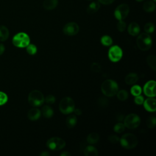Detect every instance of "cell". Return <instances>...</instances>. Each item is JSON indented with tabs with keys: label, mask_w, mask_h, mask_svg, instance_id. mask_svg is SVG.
<instances>
[{
	"label": "cell",
	"mask_w": 156,
	"mask_h": 156,
	"mask_svg": "<svg viewBox=\"0 0 156 156\" xmlns=\"http://www.w3.org/2000/svg\"><path fill=\"white\" fill-rule=\"evenodd\" d=\"M143 91L147 97H155V81L151 80L147 82L143 87Z\"/></svg>",
	"instance_id": "cell-12"
},
{
	"label": "cell",
	"mask_w": 156,
	"mask_h": 156,
	"mask_svg": "<svg viewBox=\"0 0 156 156\" xmlns=\"http://www.w3.org/2000/svg\"><path fill=\"white\" fill-rule=\"evenodd\" d=\"M124 116H123L122 115H118V117H117V119H118L119 121H121L124 120Z\"/></svg>",
	"instance_id": "cell-45"
},
{
	"label": "cell",
	"mask_w": 156,
	"mask_h": 156,
	"mask_svg": "<svg viewBox=\"0 0 156 156\" xmlns=\"http://www.w3.org/2000/svg\"><path fill=\"white\" fill-rule=\"evenodd\" d=\"M146 62L149 67L154 71L156 70V57L154 55H149L146 58Z\"/></svg>",
	"instance_id": "cell-23"
},
{
	"label": "cell",
	"mask_w": 156,
	"mask_h": 156,
	"mask_svg": "<svg viewBox=\"0 0 156 156\" xmlns=\"http://www.w3.org/2000/svg\"><path fill=\"white\" fill-rule=\"evenodd\" d=\"M144 108L149 112H154L156 110V100L154 97H149L143 102Z\"/></svg>",
	"instance_id": "cell-13"
},
{
	"label": "cell",
	"mask_w": 156,
	"mask_h": 156,
	"mask_svg": "<svg viewBox=\"0 0 156 156\" xmlns=\"http://www.w3.org/2000/svg\"><path fill=\"white\" fill-rule=\"evenodd\" d=\"M7 100H8L7 95L5 93L2 91H0V105L5 104L7 102Z\"/></svg>",
	"instance_id": "cell-35"
},
{
	"label": "cell",
	"mask_w": 156,
	"mask_h": 156,
	"mask_svg": "<svg viewBox=\"0 0 156 156\" xmlns=\"http://www.w3.org/2000/svg\"><path fill=\"white\" fill-rule=\"evenodd\" d=\"M43 115L46 118H51L54 115V111L51 107L49 105H44L41 108V112Z\"/></svg>",
	"instance_id": "cell-19"
},
{
	"label": "cell",
	"mask_w": 156,
	"mask_h": 156,
	"mask_svg": "<svg viewBox=\"0 0 156 156\" xmlns=\"http://www.w3.org/2000/svg\"><path fill=\"white\" fill-rule=\"evenodd\" d=\"M61 113L67 115L72 113L75 108V104L73 99L70 97H65L62 99L58 105Z\"/></svg>",
	"instance_id": "cell-4"
},
{
	"label": "cell",
	"mask_w": 156,
	"mask_h": 156,
	"mask_svg": "<svg viewBox=\"0 0 156 156\" xmlns=\"http://www.w3.org/2000/svg\"><path fill=\"white\" fill-rule=\"evenodd\" d=\"M116 94H117L118 99L120 101H122L126 100L128 98V96H129L127 91L126 90H121L119 91H118Z\"/></svg>",
	"instance_id": "cell-27"
},
{
	"label": "cell",
	"mask_w": 156,
	"mask_h": 156,
	"mask_svg": "<svg viewBox=\"0 0 156 156\" xmlns=\"http://www.w3.org/2000/svg\"><path fill=\"white\" fill-rule=\"evenodd\" d=\"M144 98L143 96H141V95H138V96H135V98H134V102L136 104H138V105H141V104H143V102H144Z\"/></svg>",
	"instance_id": "cell-39"
},
{
	"label": "cell",
	"mask_w": 156,
	"mask_h": 156,
	"mask_svg": "<svg viewBox=\"0 0 156 156\" xmlns=\"http://www.w3.org/2000/svg\"><path fill=\"white\" fill-rule=\"evenodd\" d=\"M41 116V111L38 108H32L27 113V117L31 121H35L40 118Z\"/></svg>",
	"instance_id": "cell-14"
},
{
	"label": "cell",
	"mask_w": 156,
	"mask_h": 156,
	"mask_svg": "<svg viewBox=\"0 0 156 156\" xmlns=\"http://www.w3.org/2000/svg\"><path fill=\"white\" fill-rule=\"evenodd\" d=\"M44 101L49 104H52L55 102V98L52 94H49L44 98Z\"/></svg>",
	"instance_id": "cell-37"
},
{
	"label": "cell",
	"mask_w": 156,
	"mask_h": 156,
	"mask_svg": "<svg viewBox=\"0 0 156 156\" xmlns=\"http://www.w3.org/2000/svg\"><path fill=\"white\" fill-rule=\"evenodd\" d=\"M136 1L138 2H141V1H143L144 0H136Z\"/></svg>",
	"instance_id": "cell-46"
},
{
	"label": "cell",
	"mask_w": 156,
	"mask_h": 156,
	"mask_svg": "<svg viewBox=\"0 0 156 156\" xmlns=\"http://www.w3.org/2000/svg\"><path fill=\"white\" fill-rule=\"evenodd\" d=\"M9 36V31L8 29L3 25L0 26V41H5Z\"/></svg>",
	"instance_id": "cell-20"
},
{
	"label": "cell",
	"mask_w": 156,
	"mask_h": 156,
	"mask_svg": "<svg viewBox=\"0 0 156 156\" xmlns=\"http://www.w3.org/2000/svg\"><path fill=\"white\" fill-rule=\"evenodd\" d=\"M155 1H156V0H153V1H154V2H155Z\"/></svg>",
	"instance_id": "cell-47"
},
{
	"label": "cell",
	"mask_w": 156,
	"mask_h": 156,
	"mask_svg": "<svg viewBox=\"0 0 156 156\" xmlns=\"http://www.w3.org/2000/svg\"><path fill=\"white\" fill-rule=\"evenodd\" d=\"M129 13V7L126 4L119 5L114 12V15L118 20H123L125 19Z\"/></svg>",
	"instance_id": "cell-10"
},
{
	"label": "cell",
	"mask_w": 156,
	"mask_h": 156,
	"mask_svg": "<svg viewBox=\"0 0 156 156\" xmlns=\"http://www.w3.org/2000/svg\"><path fill=\"white\" fill-rule=\"evenodd\" d=\"M4 51H5V47L4 44H0V55H1L4 53Z\"/></svg>",
	"instance_id": "cell-41"
},
{
	"label": "cell",
	"mask_w": 156,
	"mask_h": 156,
	"mask_svg": "<svg viewBox=\"0 0 156 156\" xmlns=\"http://www.w3.org/2000/svg\"><path fill=\"white\" fill-rule=\"evenodd\" d=\"M99 140V134L96 132H91L90 133L87 138V141L91 144H95L97 142H98Z\"/></svg>",
	"instance_id": "cell-22"
},
{
	"label": "cell",
	"mask_w": 156,
	"mask_h": 156,
	"mask_svg": "<svg viewBox=\"0 0 156 156\" xmlns=\"http://www.w3.org/2000/svg\"><path fill=\"white\" fill-rule=\"evenodd\" d=\"M44 101V98L43 93L39 90H33L30 91L28 96V102L33 107H38L41 105Z\"/></svg>",
	"instance_id": "cell-5"
},
{
	"label": "cell",
	"mask_w": 156,
	"mask_h": 156,
	"mask_svg": "<svg viewBox=\"0 0 156 156\" xmlns=\"http://www.w3.org/2000/svg\"><path fill=\"white\" fill-rule=\"evenodd\" d=\"M100 7V4L99 2L94 1L89 4V5L87 7V13L89 14H93L96 12Z\"/></svg>",
	"instance_id": "cell-21"
},
{
	"label": "cell",
	"mask_w": 156,
	"mask_h": 156,
	"mask_svg": "<svg viewBox=\"0 0 156 156\" xmlns=\"http://www.w3.org/2000/svg\"><path fill=\"white\" fill-rule=\"evenodd\" d=\"M127 30L129 34L132 36L138 35L140 32V28L139 25L135 22L131 23L127 28Z\"/></svg>",
	"instance_id": "cell-15"
},
{
	"label": "cell",
	"mask_w": 156,
	"mask_h": 156,
	"mask_svg": "<svg viewBox=\"0 0 156 156\" xmlns=\"http://www.w3.org/2000/svg\"><path fill=\"white\" fill-rule=\"evenodd\" d=\"M101 43L102 45L109 46L113 43L112 38L108 35H104L101 38Z\"/></svg>",
	"instance_id": "cell-26"
},
{
	"label": "cell",
	"mask_w": 156,
	"mask_h": 156,
	"mask_svg": "<svg viewBox=\"0 0 156 156\" xmlns=\"http://www.w3.org/2000/svg\"><path fill=\"white\" fill-rule=\"evenodd\" d=\"M73 112H74V113H75L76 115H80L82 114V111H81V110L79 109V108H76V109L74 108V110Z\"/></svg>",
	"instance_id": "cell-42"
},
{
	"label": "cell",
	"mask_w": 156,
	"mask_h": 156,
	"mask_svg": "<svg viewBox=\"0 0 156 156\" xmlns=\"http://www.w3.org/2000/svg\"><path fill=\"white\" fill-rule=\"evenodd\" d=\"M117 29L119 32H123L124 31V30L126 29V24L124 21H123L122 20H120L119 21V22L117 23L116 25Z\"/></svg>",
	"instance_id": "cell-36"
},
{
	"label": "cell",
	"mask_w": 156,
	"mask_h": 156,
	"mask_svg": "<svg viewBox=\"0 0 156 156\" xmlns=\"http://www.w3.org/2000/svg\"><path fill=\"white\" fill-rule=\"evenodd\" d=\"M137 47L141 51H147L152 46V40L151 36L147 33L140 34L136 40Z\"/></svg>",
	"instance_id": "cell-3"
},
{
	"label": "cell",
	"mask_w": 156,
	"mask_h": 156,
	"mask_svg": "<svg viewBox=\"0 0 156 156\" xmlns=\"http://www.w3.org/2000/svg\"><path fill=\"white\" fill-rule=\"evenodd\" d=\"M60 156H70L71 154L68 151H63L60 154Z\"/></svg>",
	"instance_id": "cell-43"
},
{
	"label": "cell",
	"mask_w": 156,
	"mask_h": 156,
	"mask_svg": "<svg viewBox=\"0 0 156 156\" xmlns=\"http://www.w3.org/2000/svg\"><path fill=\"white\" fill-rule=\"evenodd\" d=\"M83 154L85 156H97L98 155V152L95 147L89 145L84 149Z\"/></svg>",
	"instance_id": "cell-17"
},
{
	"label": "cell",
	"mask_w": 156,
	"mask_h": 156,
	"mask_svg": "<svg viewBox=\"0 0 156 156\" xmlns=\"http://www.w3.org/2000/svg\"><path fill=\"white\" fill-rule=\"evenodd\" d=\"M26 51L27 52L30 54V55H34L36 54L37 51V48L36 47L35 45H34V44H29L27 46H26Z\"/></svg>",
	"instance_id": "cell-31"
},
{
	"label": "cell",
	"mask_w": 156,
	"mask_h": 156,
	"mask_svg": "<svg viewBox=\"0 0 156 156\" xmlns=\"http://www.w3.org/2000/svg\"><path fill=\"white\" fill-rule=\"evenodd\" d=\"M118 85L113 80L107 79L101 85V91L106 97H112L116 94Z\"/></svg>",
	"instance_id": "cell-1"
},
{
	"label": "cell",
	"mask_w": 156,
	"mask_h": 156,
	"mask_svg": "<svg viewBox=\"0 0 156 156\" xmlns=\"http://www.w3.org/2000/svg\"><path fill=\"white\" fill-rule=\"evenodd\" d=\"M143 8L146 12H152L155 9V4L154 2L147 1L143 4Z\"/></svg>",
	"instance_id": "cell-25"
},
{
	"label": "cell",
	"mask_w": 156,
	"mask_h": 156,
	"mask_svg": "<svg viewBox=\"0 0 156 156\" xmlns=\"http://www.w3.org/2000/svg\"><path fill=\"white\" fill-rule=\"evenodd\" d=\"M58 5V0H44L43 7L48 10L55 9Z\"/></svg>",
	"instance_id": "cell-18"
},
{
	"label": "cell",
	"mask_w": 156,
	"mask_h": 156,
	"mask_svg": "<svg viewBox=\"0 0 156 156\" xmlns=\"http://www.w3.org/2000/svg\"><path fill=\"white\" fill-rule=\"evenodd\" d=\"M12 43L18 48H25L30 43V38L27 34L19 32L13 37Z\"/></svg>",
	"instance_id": "cell-6"
},
{
	"label": "cell",
	"mask_w": 156,
	"mask_h": 156,
	"mask_svg": "<svg viewBox=\"0 0 156 156\" xmlns=\"http://www.w3.org/2000/svg\"><path fill=\"white\" fill-rule=\"evenodd\" d=\"M108 140L112 143H113V144H115V143H117L119 141V138L118 136L116 135H109L108 136Z\"/></svg>",
	"instance_id": "cell-38"
},
{
	"label": "cell",
	"mask_w": 156,
	"mask_h": 156,
	"mask_svg": "<svg viewBox=\"0 0 156 156\" xmlns=\"http://www.w3.org/2000/svg\"><path fill=\"white\" fill-rule=\"evenodd\" d=\"M155 26L154 24L152 23H147L144 25V30L146 33L147 34H151L152 33L154 30Z\"/></svg>",
	"instance_id": "cell-32"
},
{
	"label": "cell",
	"mask_w": 156,
	"mask_h": 156,
	"mask_svg": "<svg viewBox=\"0 0 156 156\" xmlns=\"http://www.w3.org/2000/svg\"><path fill=\"white\" fill-rule=\"evenodd\" d=\"M141 92H142V89H141V87L138 85H135L132 86L130 89V93L134 96L140 95Z\"/></svg>",
	"instance_id": "cell-28"
},
{
	"label": "cell",
	"mask_w": 156,
	"mask_h": 156,
	"mask_svg": "<svg viewBox=\"0 0 156 156\" xmlns=\"http://www.w3.org/2000/svg\"><path fill=\"white\" fill-rule=\"evenodd\" d=\"M65 141L59 137L50 138L46 142L47 147L52 151H58L65 146Z\"/></svg>",
	"instance_id": "cell-8"
},
{
	"label": "cell",
	"mask_w": 156,
	"mask_h": 156,
	"mask_svg": "<svg viewBox=\"0 0 156 156\" xmlns=\"http://www.w3.org/2000/svg\"><path fill=\"white\" fill-rule=\"evenodd\" d=\"M125 126L123 123L119 122L116 123L113 127V130L116 133H121L125 130Z\"/></svg>",
	"instance_id": "cell-29"
},
{
	"label": "cell",
	"mask_w": 156,
	"mask_h": 156,
	"mask_svg": "<svg viewBox=\"0 0 156 156\" xmlns=\"http://www.w3.org/2000/svg\"><path fill=\"white\" fill-rule=\"evenodd\" d=\"M108 56L112 62H117L122 57V51L119 46L117 45L113 46L108 50Z\"/></svg>",
	"instance_id": "cell-9"
},
{
	"label": "cell",
	"mask_w": 156,
	"mask_h": 156,
	"mask_svg": "<svg viewBox=\"0 0 156 156\" xmlns=\"http://www.w3.org/2000/svg\"><path fill=\"white\" fill-rule=\"evenodd\" d=\"M115 0H98V1L104 5H108L113 2Z\"/></svg>",
	"instance_id": "cell-40"
},
{
	"label": "cell",
	"mask_w": 156,
	"mask_h": 156,
	"mask_svg": "<svg viewBox=\"0 0 156 156\" xmlns=\"http://www.w3.org/2000/svg\"><path fill=\"white\" fill-rule=\"evenodd\" d=\"M119 142L122 147L131 149L135 147L138 144V139L133 133H127L124 134L119 139Z\"/></svg>",
	"instance_id": "cell-2"
},
{
	"label": "cell",
	"mask_w": 156,
	"mask_h": 156,
	"mask_svg": "<svg viewBox=\"0 0 156 156\" xmlns=\"http://www.w3.org/2000/svg\"><path fill=\"white\" fill-rule=\"evenodd\" d=\"M77 121V119L75 115H70L66 119V125L68 127L72 128L76 126Z\"/></svg>",
	"instance_id": "cell-24"
},
{
	"label": "cell",
	"mask_w": 156,
	"mask_h": 156,
	"mask_svg": "<svg viewBox=\"0 0 156 156\" xmlns=\"http://www.w3.org/2000/svg\"><path fill=\"white\" fill-rule=\"evenodd\" d=\"M124 124L126 127L133 129L139 126L140 124V118L135 113H130L124 118Z\"/></svg>",
	"instance_id": "cell-7"
},
{
	"label": "cell",
	"mask_w": 156,
	"mask_h": 156,
	"mask_svg": "<svg viewBox=\"0 0 156 156\" xmlns=\"http://www.w3.org/2000/svg\"><path fill=\"white\" fill-rule=\"evenodd\" d=\"M79 27L78 24L74 22H70L66 24L63 28V33L69 36L76 35L79 32Z\"/></svg>",
	"instance_id": "cell-11"
},
{
	"label": "cell",
	"mask_w": 156,
	"mask_h": 156,
	"mask_svg": "<svg viewBox=\"0 0 156 156\" xmlns=\"http://www.w3.org/2000/svg\"><path fill=\"white\" fill-rule=\"evenodd\" d=\"M156 124V119L154 116H149L146 120V125L149 128H154Z\"/></svg>",
	"instance_id": "cell-30"
},
{
	"label": "cell",
	"mask_w": 156,
	"mask_h": 156,
	"mask_svg": "<svg viewBox=\"0 0 156 156\" xmlns=\"http://www.w3.org/2000/svg\"><path fill=\"white\" fill-rule=\"evenodd\" d=\"M88 1H90V0H88Z\"/></svg>",
	"instance_id": "cell-48"
},
{
	"label": "cell",
	"mask_w": 156,
	"mask_h": 156,
	"mask_svg": "<svg viewBox=\"0 0 156 156\" xmlns=\"http://www.w3.org/2000/svg\"><path fill=\"white\" fill-rule=\"evenodd\" d=\"M108 101L105 97H100L98 99V104L101 107H105L108 105Z\"/></svg>",
	"instance_id": "cell-33"
},
{
	"label": "cell",
	"mask_w": 156,
	"mask_h": 156,
	"mask_svg": "<svg viewBox=\"0 0 156 156\" xmlns=\"http://www.w3.org/2000/svg\"><path fill=\"white\" fill-rule=\"evenodd\" d=\"M40 155L41 156H48L50 155V154L48 151H43Z\"/></svg>",
	"instance_id": "cell-44"
},
{
	"label": "cell",
	"mask_w": 156,
	"mask_h": 156,
	"mask_svg": "<svg viewBox=\"0 0 156 156\" xmlns=\"http://www.w3.org/2000/svg\"><path fill=\"white\" fill-rule=\"evenodd\" d=\"M90 68H91V71H93L94 73H99L101 70V67L100 65L96 62L91 63Z\"/></svg>",
	"instance_id": "cell-34"
},
{
	"label": "cell",
	"mask_w": 156,
	"mask_h": 156,
	"mask_svg": "<svg viewBox=\"0 0 156 156\" xmlns=\"http://www.w3.org/2000/svg\"><path fill=\"white\" fill-rule=\"evenodd\" d=\"M138 80L137 74L135 73H129L125 77V82L128 85L135 84Z\"/></svg>",
	"instance_id": "cell-16"
}]
</instances>
